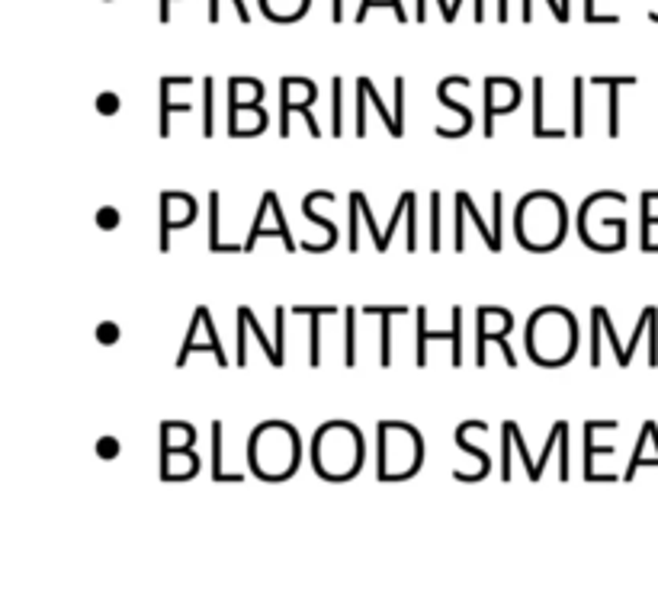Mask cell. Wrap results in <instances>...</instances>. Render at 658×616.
Returning a JSON list of instances; mask_svg holds the SVG:
<instances>
[{"instance_id":"6da1fadb","label":"cell","mask_w":658,"mask_h":616,"mask_svg":"<svg viewBox=\"0 0 658 616\" xmlns=\"http://www.w3.org/2000/svg\"><path fill=\"white\" fill-rule=\"evenodd\" d=\"M308 452H312V468L325 482H347L363 468L367 443L357 424L328 421L315 430Z\"/></svg>"},{"instance_id":"7a4b0ae2","label":"cell","mask_w":658,"mask_h":616,"mask_svg":"<svg viewBox=\"0 0 658 616\" xmlns=\"http://www.w3.org/2000/svg\"><path fill=\"white\" fill-rule=\"evenodd\" d=\"M248 462L251 472L264 482H283L299 472L302 462V440L299 430L286 421H264L251 430L248 440Z\"/></svg>"},{"instance_id":"3957f363","label":"cell","mask_w":658,"mask_h":616,"mask_svg":"<svg viewBox=\"0 0 658 616\" xmlns=\"http://www.w3.org/2000/svg\"><path fill=\"white\" fill-rule=\"evenodd\" d=\"M578 350V321L562 305H543L527 321V353L536 367H565Z\"/></svg>"},{"instance_id":"277c9868","label":"cell","mask_w":658,"mask_h":616,"mask_svg":"<svg viewBox=\"0 0 658 616\" xmlns=\"http://www.w3.org/2000/svg\"><path fill=\"white\" fill-rule=\"evenodd\" d=\"M569 232L565 199L553 190H533L518 203V241L527 250H553Z\"/></svg>"},{"instance_id":"5b68a950","label":"cell","mask_w":658,"mask_h":616,"mask_svg":"<svg viewBox=\"0 0 658 616\" xmlns=\"http://www.w3.org/2000/svg\"><path fill=\"white\" fill-rule=\"evenodd\" d=\"M379 482H405L418 476L424 466V437L415 424L405 421H379Z\"/></svg>"},{"instance_id":"8992f818","label":"cell","mask_w":658,"mask_h":616,"mask_svg":"<svg viewBox=\"0 0 658 616\" xmlns=\"http://www.w3.org/2000/svg\"><path fill=\"white\" fill-rule=\"evenodd\" d=\"M318 100V84L308 78H283L280 80V135L290 139V116L292 113H302L308 122V132L315 139H322V129H318V119L312 113V103Z\"/></svg>"},{"instance_id":"52a82bcc","label":"cell","mask_w":658,"mask_h":616,"mask_svg":"<svg viewBox=\"0 0 658 616\" xmlns=\"http://www.w3.org/2000/svg\"><path fill=\"white\" fill-rule=\"evenodd\" d=\"M514 331V315L508 312V318L492 328V305H478L476 312V367H485L488 357H485V347L488 343H502V353H504V363L510 369L518 367V357H514V347H510L508 334Z\"/></svg>"},{"instance_id":"ba28073f","label":"cell","mask_w":658,"mask_h":616,"mask_svg":"<svg viewBox=\"0 0 658 616\" xmlns=\"http://www.w3.org/2000/svg\"><path fill=\"white\" fill-rule=\"evenodd\" d=\"M197 350H209L212 357H215V363H219L222 369H228V357L225 350H222V341L219 334H215V321H212V312L206 308V315L199 318V312H193V321H190V331L187 337H183V347L181 353H177V369H183L190 363V353Z\"/></svg>"},{"instance_id":"9c48e42d","label":"cell","mask_w":658,"mask_h":616,"mask_svg":"<svg viewBox=\"0 0 658 616\" xmlns=\"http://www.w3.org/2000/svg\"><path fill=\"white\" fill-rule=\"evenodd\" d=\"M199 215L197 199L181 190H164L161 193V250H171V232L173 228H187L193 225Z\"/></svg>"},{"instance_id":"30bf717a","label":"cell","mask_w":658,"mask_h":616,"mask_svg":"<svg viewBox=\"0 0 658 616\" xmlns=\"http://www.w3.org/2000/svg\"><path fill=\"white\" fill-rule=\"evenodd\" d=\"M418 353H415V363L418 367H427V341H450L453 343V357H450V363H453V369L462 367V308L460 305H453V328L443 334V331H427V308L424 305H418Z\"/></svg>"},{"instance_id":"8fae6325","label":"cell","mask_w":658,"mask_h":616,"mask_svg":"<svg viewBox=\"0 0 658 616\" xmlns=\"http://www.w3.org/2000/svg\"><path fill=\"white\" fill-rule=\"evenodd\" d=\"M524 100V90L514 78H485V139L494 135V116L514 113Z\"/></svg>"},{"instance_id":"7c38bea8","label":"cell","mask_w":658,"mask_h":616,"mask_svg":"<svg viewBox=\"0 0 658 616\" xmlns=\"http://www.w3.org/2000/svg\"><path fill=\"white\" fill-rule=\"evenodd\" d=\"M270 122L264 110V100H228V135L251 139L260 135Z\"/></svg>"},{"instance_id":"4fadbf2b","label":"cell","mask_w":658,"mask_h":616,"mask_svg":"<svg viewBox=\"0 0 658 616\" xmlns=\"http://www.w3.org/2000/svg\"><path fill=\"white\" fill-rule=\"evenodd\" d=\"M603 427H611V430H617L620 424L617 421H588L585 424V478H588V482H617V476H603V472H597L595 468V460L597 456H611L613 450H617V446L613 443H597V430H603Z\"/></svg>"},{"instance_id":"5bb4252c","label":"cell","mask_w":658,"mask_h":616,"mask_svg":"<svg viewBox=\"0 0 658 616\" xmlns=\"http://www.w3.org/2000/svg\"><path fill=\"white\" fill-rule=\"evenodd\" d=\"M367 315H379L383 328H379V367H392V318L408 315V305H367Z\"/></svg>"},{"instance_id":"9a60e30c","label":"cell","mask_w":658,"mask_h":616,"mask_svg":"<svg viewBox=\"0 0 658 616\" xmlns=\"http://www.w3.org/2000/svg\"><path fill=\"white\" fill-rule=\"evenodd\" d=\"M177 84H193V78H187V74H181V78H177V74H167V78H161V122H157V135H161V139H167V135H171V113H190L193 110V106H190V103H173L171 100V90Z\"/></svg>"},{"instance_id":"2e32d148","label":"cell","mask_w":658,"mask_h":616,"mask_svg":"<svg viewBox=\"0 0 658 616\" xmlns=\"http://www.w3.org/2000/svg\"><path fill=\"white\" fill-rule=\"evenodd\" d=\"M469 430H472V421H462L460 427H456V446H460L462 452H469V456H476L478 460V472H472V476H466V472H453V478H460V482H478V478L488 476V468H492V456H488L482 446H476L469 440Z\"/></svg>"},{"instance_id":"e0dca14e","label":"cell","mask_w":658,"mask_h":616,"mask_svg":"<svg viewBox=\"0 0 658 616\" xmlns=\"http://www.w3.org/2000/svg\"><path fill=\"white\" fill-rule=\"evenodd\" d=\"M318 196H322V190H315V193H308L306 199H302V215H306L308 222H312V225H318V228H325V232H328V238H325L322 244H302V248L308 250V254H325V250H331L334 248V241H337V225L331 219H325L322 212L315 209V203H318Z\"/></svg>"},{"instance_id":"ac0fdd59","label":"cell","mask_w":658,"mask_h":616,"mask_svg":"<svg viewBox=\"0 0 658 616\" xmlns=\"http://www.w3.org/2000/svg\"><path fill=\"white\" fill-rule=\"evenodd\" d=\"M296 315H308L312 337H308V367H322V315H334V305H296Z\"/></svg>"},{"instance_id":"d6986e66","label":"cell","mask_w":658,"mask_h":616,"mask_svg":"<svg viewBox=\"0 0 658 616\" xmlns=\"http://www.w3.org/2000/svg\"><path fill=\"white\" fill-rule=\"evenodd\" d=\"M460 80H466V78H462V74H450V78H443V80H440V84H437V97H440V103H447L450 110H456V113H460V119H462L460 129H453V132H443V139H460V135H469L472 122H476V119H472V110H469V106H466V103L450 100V87L460 84Z\"/></svg>"},{"instance_id":"ffe728a7","label":"cell","mask_w":658,"mask_h":616,"mask_svg":"<svg viewBox=\"0 0 658 616\" xmlns=\"http://www.w3.org/2000/svg\"><path fill=\"white\" fill-rule=\"evenodd\" d=\"M357 94H363V100L367 103H373V106H376L379 110V116L385 119V129H389V135H392V139H401V135H405V125L399 122V116H395V110H389V106H385V100L383 97L376 94V87H373V80L369 78H357Z\"/></svg>"},{"instance_id":"44dd1931","label":"cell","mask_w":658,"mask_h":616,"mask_svg":"<svg viewBox=\"0 0 658 616\" xmlns=\"http://www.w3.org/2000/svg\"><path fill=\"white\" fill-rule=\"evenodd\" d=\"M636 80L639 78H633V74H623V78H591V84H607V90H611V103H607V135L611 139L620 135V87L636 84Z\"/></svg>"},{"instance_id":"7402d4cb","label":"cell","mask_w":658,"mask_h":616,"mask_svg":"<svg viewBox=\"0 0 658 616\" xmlns=\"http://www.w3.org/2000/svg\"><path fill=\"white\" fill-rule=\"evenodd\" d=\"M543 87H546V80L540 78V74H536V78H533V139H565V129H549L546 122H543V110H546V106H543Z\"/></svg>"},{"instance_id":"603a6c76","label":"cell","mask_w":658,"mask_h":616,"mask_svg":"<svg viewBox=\"0 0 658 616\" xmlns=\"http://www.w3.org/2000/svg\"><path fill=\"white\" fill-rule=\"evenodd\" d=\"M456 199H460V203L466 206V212H469V219L476 222V228H478V232H482V238H485L488 248H492L494 254H498V250H502V232H494V228H488V225H485V219L478 215V206H476V199H472L469 190H460V193H456Z\"/></svg>"},{"instance_id":"cb8c5ba5","label":"cell","mask_w":658,"mask_h":616,"mask_svg":"<svg viewBox=\"0 0 658 616\" xmlns=\"http://www.w3.org/2000/svg\"><path fill=\"white\" fill-rule=\"evenodd\" d=\"M658 199V190H645L643 193V209H639V219H643V232H639V248L658 254V244L652 241V225H658V215H652V203Z\"/></svg>"},{"instance_id":"d4e9b609","label":"cell","mask_w":658,"mask_h":616,"mask_svg":"<svg viewBox=\"0 0 658 616\" xmlns=\"http://www.w3.org/2000/svg\"><path fill=\"white\" fill-rule=\"evenodd\" d=\"M209 250L212 254H219V250H225V254H238V244H222L219 241V190H212L209 193Z\"/></svg>"},{"instance_id":"484cf974","label":"cell","mask_w":658,"mask_h":616,"mask_svg":"<svg viewBox=\"0 0 658 616\" xmlns=\"http://www.w3.org/2000/svg\"><path fill=\"white\" fill-rule=\"evenodd\" d=\"M212 478L215 482H241V472L222 468V421H212Z\"/></svg>"},{"instance_id":"4316f807","label":"cell","mask_w":658,"mask_h":616,"mask_svg":"<svg viewBox=\"0 0 658 616\" xmlns=\"http://www.w3.org/2000/svg\"><path fill=\"white\" fill-rule=\"evenodd\" d=\"M238 315H241V318L248 321V328H251V334L257 337V343H260V347H264L266 359H270V367H276V369H280L283 363H280V353H276V343H270V341H266L264 328H260V321L254 318V308H251V305H241V308H238Z\"/></svg>"},{"instance_id":"83f0119b","label":"cell","mask_w":658,"mask_h":616,"mask_svg":"<svg viewBox=\"0 0 658 616\" xmlns=\"http://www.w3.org/2000/svg\"><path fill=\"white\" fill-rule=\"evenodd\" d=\"M572 100H575V116H572V129L569 132L575 139L585 135V78H575L572 80Z\"/></svg>"},{"instance_id":"f1b7e54d","label":"cell","mask_w":658,"mask_h":616,"mask_svg":"<svg viewBox=\"0 0 658 616\" xmlns=\"http://www.w3.org/2000/svg\"><path fill=\"white\" fill-rule=\"evenodd\" d=\"M344 321H347V350H344V363L347 367H357V305H347L344 308Z\"/></svg>"},{"instance_id":"f546056e","label":"cell","mask_w":658,"mask_h":616,"mask_svg":"<svg viewBox=\"0 0 658 616\" xmlns=\"http://www.w3.org/2000/svg\"><path fill=\"white\" fill-rule=\"evenodd\" d=\"M341 94H344V80L341 78H331V132H334V139L341 132H344V119H341Z\"/></svg>"},{"instance_id":"4dcf8cb0","label":"cell","mask_w":658,"mask_h":616,"mask_svg":"<svg viewBox=\"0 0 658 616\" xmlns=\"http://www.w3.org/2000/svg\"><path fill=\"white\" fill-rule=\"evenodd\" d=\"M649 440H652V421H645L643 430H639V437H636V450H633V456H629L627 472H623V478H627V482L636 476V468H639V462H643V450H645V443H649Z\"/></svg>"},{"instance_id":"1f68e13d","label":"cell","mask_w":658,"mask_h":616,"mask_svg":"<svg viewBox=\"0 0 658 616\" xmlns=\"http://www.w3.org/2000/svg\"><path fill=\"white\" fill-rule=\"evenodd\" d=\"M212 94H215V84H212V78L203 80V135L206 139H212V132H215V116H212Z\"/></svg>"},{"instance_id":"d6a6232c","label":"cell","mask_w":658,"mask_h":616,"mask_svg":"<svg viewBox=\"0 0 658 616\" xmlns=\"http://www.w3.org/2000/svg\"><path fill=\"white\" fill-rule=\"evenodd\" d=\"M94 222L103 228V232H116L119 222H122V212H119L116 206H100L97 215H94Z\"/></svg>"},{"instance_id":"836d02e7","label":"cell","mask_w":658,"mask_h":616,"mask_svg":"<svg viewBox=\"0 0 658 616\" xmlns=\"http://www.w3.org/2000/svg\"><path fill=\"white\" fill-rule=\"evenodd\" d=\"M360 196H357V190H350V241H347V248L357 250L360 248V228H357V215H360Z\"/></svg>"},{"instance_id":"e575fe53","label":"cell","mask_w":658,"mask_h":616,"mask_svg":"<svg viewBox=\"0 0 658 616\" xmlns=\"http://www.w3.org/2000/svg\"><path fill=\"white\" fill-rule=\"evenodd\" d=\"M94 450L100 460H116L119 452H122V443H119V437H113V434H103V437L97 440Z\"/></svg>"},{"instance_id":"d590c367","label":"cell","mask_w":658,"mask_h":616,"mask_svg":"<svg viewBox=\"0 0 658 616\" xmlns=\"http://www.w3.org/2000/svg\"><path fill=\"white\" fill-rule=\"evenodd\" d=\"M94 106H97V113H100V116H113V113H119L122 100H119V94H113V90H103V94H97Z\"/></svg>"},{"instance_id":"8d00e7d4","label":"cell","mask_w":658,"mask_h":616,"mask_svg":"<svg viewBox=\"0 0 658 616\" xmlns=\"http://www.w3.org/2000/svg\"><path fill=\"white\" fill-rule=\"evenodd\" d=\"M357 196H360V209H363V215H367V225H369V232H373V241H376V250H385V238H383V232H379V228H376V219H373V209H369V203H367V193H363V190H357Z\"/></svg>"},{"instance_id":"74e56055","label":"cell","mask_w":658,"mask_h":616,"mask_svg":"<svg viewBox=\"0 0 658 616\" xmlns=\"http://www.w3.org/2000/svg\"><path fill=\"white\" fill-rule=\"evenodd\" d=\"M431 250H440V190L431 193Z\"/></svg>"},{"instance_id":"f35d334b","label":"cell","mask_w":658,"mask_h":616,"mask_svg":"<svg viewBox=\"0 0 658 616\" xmlns=\"http://www.w3.org/2000/svg\"><path fill=\"white\" fill-rule=\"evenodd\" d=\"M119 334H122V331H119L116 321H100V325H97V331H94L97 343H103V347H110V343H116V341H119Z\"/></svg>"},{"instance_id":"ab89813d","label":"cell","mask_w":658,"mask_h":616,"mask_svg":"<svg viewBox=\"0 0 658 616\" xmlns=\"http://www.w3.org/2000/svg\"><path fill=\"white\" fill-rule=\"evenodd\" d=\"M274 321H276V353L286 363V312H283V305L274 312Z\"/></svg>"},{"instance_id":"60d3db41","label":"cell","mask_w":658,"mask_h":616,"mask_svg":"<svg viewBox=\"0 0 658 616\" xmlns=\"http://www.w3.org/2000/svg\"><path fill=\"white\" fill-rule=\"evenodd\" d=\"M238 7V16H241V23H251V10L244 7V0H232ZM209 23H219V0H209Z\"/></svg>"},{"instance_id":"b9f144b4","label":"cell","mask_w":658,"mask_h":616,"mask_svg":"<svg viewBox=\"0 0 658 616\" xmlns=\"http://www.w3.org/2000/svg\"><path fill=\"white\" fill-rule=\"evenodd\" d=\"M502 478L504 482H508L510 478V443H514V437H510V430L508 427H502Z\"/></svg>"},{"instance_id":"7bdbcfd3","label":"cell","mask_w":658,"mask_h":616,"mask_svg":"<svg viewBox=\"0 0 658 616\" xmlns=\"http://www.w3.org/2000/svg\"><path fill=\"white\" fill-rule=\"evenodd\" d=\"M649 367H658V308L649 321Z\"/></svg>"},{"instance_id":"ee69618b","label":"cell","mask_w":658,"mask_h":616,"mask_svg":"<svg viewBox=\"0 0 658 616\" xmlns=\"http://www.w3.org/2000/svg\"><path fill=\"white\" fill-rule=\"evenodd\" d=\"M585 20H588V23H620V16L613 13V16H601L595 10V0H585Z\"/></svg>"},{"instance_id":"f6af8a7d","label":"cell","mask_w":658,"mask_h":616,"mask_svg":"<svg viewBox=\"0 0 658 616\" xmlns=\"http://www.w3.org/2000/svg\"><path fill=\"white\" fill-rule=\"evenodd\" d=\"M559 443H562V460H559V478H569V427L562 430V437H559Z\"/></svg>"},{"instance_id":"bcb514c9","label":"cell","mask_w":658,"mask_h":616,"mask_svg":"<svg viewBox=\"0 0 658 616\" xmlns=\"http://www.w3.org/2000/svg\"><path fill=\"white\" fill-rule=\"evenodd\" d=\"M274 4H276V0H260V7H264V10H270ZM290 4H292V13H296V20L306 13L308 7H312V0H290Z\"/></svg>"},{"instance_id":"7dc6e473","label":"cell","mask_w":658,"mask_h":616,"mask_svg":"<svg viewBox=\"0 0 658 616\" xmlns=\"http://www.w3.org/2000/svg\"><path fill=\"white\" fill-rule=\"evenodd\" d=\"M549 7H553V16H556L559 23H565V20H569V10L562 7V0H546Z\"/></svg>"},{"instance_id":"c3c4849f","label":"cell","mask_w":658,"mask_h":616,"mask_svg":"<svg viewBox=\"0 0 658 616\" xmlns=\"http://www.w3.org/2000/svg\"><path fill=\"white\" fill-rule=\"evenodd\" d=\"M331 20H334V23L344 20V0H331Z\"/></svg>"},{"instance_id":"681fc988","label":"cell","mask_w":658,"mask_h":616,"mask_svg":"<svg viewBox=\"0 0 658 616\" xmlns=\"http://www.w3.org/2000/svg\"><path fill=\"white\" fill-rule=\"evenodd\" d=\"M171 4H173V0H161V23H167V20H171Z\"/></svg>"},{"instance_id":"f907efd6","label":"cell","mask_w":658,"mask_h":616,"mask_svg":"<svg viewBox=\"0 0 658 616\" xmlns=\"http://www.w3.org/2000/svg\"><path fill=\"white\" fill-rule=\"evenodd\" d=\"M510 10H508V0H498V20H508Z\"/></svg>"},{"instance_id":"816d5d0a","label":"cell","mask_w":658,"mask_h":616,"mask_svg":"<svg viewBox=\"0 0 658 616\" xmlns=\"http://www.w3.org/2000/svg\"><path fill=\"white\" fill-rule=\"evenodd\" d=\"M476 20H478V23L485 20V0H476Z\"/></svg>"},{"instance_id":"f5cc1de1","label":"cell","mask_w":658,"mask_h":616,"mask_svg":"<svg viewBox=\"0 0 658 616\" xmlns=\"http://www.w3.org/2000/svg\"><path fill=\"white\" fill-rule=\"evenodd\" d=\"M460 4H462V0H450V20H447V23H453V20H456V13H460Z\"/></svg>"},{"instance_id":"db71d44e","label":"cell","mask_w":658,"mask_h":616,"mask_svg":"<svg viewBox=\"0 0 658 616\" xmlns=\"http://www.w3.org/2000/svg\"><path fill=\"white\" fill-rule=\"evenodd\" d=\"M520 16H524V20H533V0H524V13Z\"/></svg>"},{"instance_id":"11a10c76","label":"cell","mask_w":658,"mask_h":616,"mask_svg":"<svg viewBox=\"0 0 658 616\" xmlns=\"http://www.w3.org/2000/svg\"><path fill=\"white\" fill-rule=\"evenodd\" d=\"M652 16V20H655V23H658V13H649Z\"/></svg>"},{"instance_id":"9f6ffc18","label":"cell","mask_w":658,"mask_h":616,"mask_svg":"<svg viewBox=\"0 0 658 616\" xmlns=\"http://www.w3.org/2000/svg\"><path fill=\"white\" fill-rule=\"evenodd\" d=\"M103 4H113V0H103Z\"/></svg>"}]
</instances>
